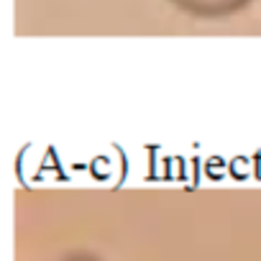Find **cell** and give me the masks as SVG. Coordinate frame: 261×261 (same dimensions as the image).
<instances>
[{
	"label": "cell",
	"instance_id": "7a4b0ae2",
	"mask_svg": "<svg viewBox=\"0 0 261 261\" xmlns=\"http://www.w3.org/2000/svg\"><path fill=\"white\" fill-rule=\"evenodd\" d=\"M57 261H105V258L87 251V248H74V251H67L64 256H59Z\"/></svg>",
	"mask_w": 261,
	"mask_h": 261
},
{
	"label": "cell",
	"instance_id": "6da1fadb",
	"mask_svg": "<svg viewBox=\"0 0 261 261\" xmlns=\"http://www.w3.org/2000/svg\"><path fill=\"white\" fill-rule=\"evenodd\" d=\"M169 3L192 18L218 21V18H228V16L241 13L253 0H169Z\"/></svg>",
	"mask_w": 261,
	"mask_h": 261
}]
</instances>
